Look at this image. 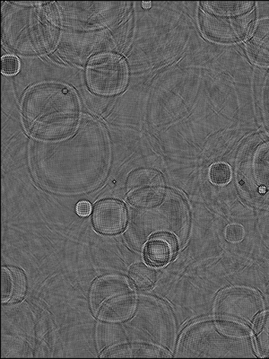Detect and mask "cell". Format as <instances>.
I'll return each instance as SVG.
<instances>
[{"instance_id": "30bf717a", "label": "cell", "mask_w": 269, "mask_h": 359, "mask_svg": "<svg viewBox=\"0 0 269 359\" xmlns=\"http://www.w3.org/2000/svg\"><path fill=\"white\" fill-rule=\"evenodd\" d=\"M248 48L253 60L269 65V19L261 21L249 37Z\"/></svg>"}, {"instance_id": "6da1fadb", "label": "cell", "mask_w": 269, "mask_h": 359, "mask_svg": "<svg viewBox=\"0 0 269 359\" xmlns=\"http://www.w3.org/2000/svg\"><path fill=\"white\" fill-rule=\"evenodd\" d=\"M25 126L41 140H59L75 127L78 105L65 86L47 84L31 90L22 107Z\"/></svg>"}, {"instance_id": "ba28073f", "label": "cell", "mask_w": 269, "mask_h": 359, "mask_svg": "<svg viewBox=\"0 0 269 359\" xmlns=\"http://www.w3.org/2000/svg\"><path fill=\"white\" fill-rule=\"evenodd\" d=\"M176 252V240L170 235L162 233L153 236L145 247L147 264L161 267L168 264Z\"/></svg>"}, {"instance_id": "7a4b0ae2", "label": "cell", "mask_w": 269, "mask_h": 359, "mask_svg": "<svg viewBox=\"0 0 269 359\" xmlns=\"http://www.w3.org/2000/svg\"><path fill=\"white\" fill-rule=\"evenodd\" d=\"M200 25L208 38L230 43L244 37L251 24V2H203Z\"/></svg>"}, {"instance_id": "3957f363", "label": "cell", "mask_w": 269, "mask_h": 359, "mask_svg": "<svg viewBox=\"0 0 269 359\" xmlns=\"http://www.w3.org/2000/svg\"><path fill=\"white\" fill-rule=\"evenodd\" d=\"M91 302L96 316L108 322H118L132 314L134 297L129 283L118 276H107L95 282Z\"/></svg>"}, {"instance_id": "277c9868", "label": "cell", "mask_w": 269, "mask_h": 359, "mask_svg": "<svg viewBox=\"0 0 269 359\" xmlns=\"http://www.w3.org/2000/svg\"><path fill=\"white\" fill-rule=\"evenodd\" d=\"M86 79L96 94L114 95L123 89L127 82V69L120 57L102 55L90 64Z\"/></svg>"}, {"instance_id": "5b68a950", "label": "cell", "mask_w": 269, "mask_h": 359, "mask_svg": "<svg viewBox=\"0 0 269 359\" xmlns=\"http://www.w3.org/2000/svg\"><path fill=\"white\" fill-rule=\"evenodd\" d=\"M262 309V300L255 292L236 287L224 292L220 297L216 304V313L223 320L251 325Z\"/></svg>"}, {"instance_id": "7c38bea8", "label": "cell", "mask_w": 269, "mask_h": 359, "mask_svg": "<svg viewBox=\"0 0 269 359\" xmlns=\"http://www.w3.org/2000/svg\"><path fill=\"white\" fill-rule=\"evenodd\" d=\"M254 334L259 353L262 357H269V312L257 320Z\"/></svg>"}, {"instance_id": "ac0fdd59", "label": "cell", "mask_w": 269, "mask_h": 359, "mask_svg": "<svg viewBox=\"0 0 269 359\" xmlns=\"http://www.w3.org/2000/svg\"><path fill=\"white\" fill-rule=\"evenodd\" d=\"M91 211V205L88 201L79 202L78 206H76V212L81 217L88 216Z\"/></svg>"}, {"instance_id": "9c48e42d", "label": "cell", "mask_w": 269, "mask_h": 359, "mask_svg": "<svg viewBox=\"0 0 269 359\" xmlns=\"http://www.w3.org/2000/svg\"><path fill=\"white\" fill-rule=\"evenodd\" d=\"M27 292V278L17 268L2 269V301L14 303L21 300Z\"/></svg>"}, {"instance_id": "e0dca14e", "label": "cell", "mask_w": 269, "mask_h": 359, "mask_svg": "<svg viewBox=\"0 0 269 359\" xmlns=\"http://www.w3.org/2000/svg\"><path fill=\"white\" fill-rule=\"evenodd\" d=\"M2 72L5 75H15L19 70V62L17 57L13 56H6L3 57L1 62Z\"/></svg>"}, {"instance_id": "8fae6325", "label": "cell", "mask_w": 269, "mask_h": 359, "mask_svg": "<svg viewBox=\"0 0 269 359\" xmlns=\"http://www.w3.org/2000/svg\"><path fill=\"white\" fill-rule=\"evenodd\" d=\"M105 358H162L166 357L159 348L146 345H123L108 351Z\"/></svg>"}, {"instance_id": "4fadbf2b", "label": "cell", "mask_w": 269, "mask_h": 359, "mask_svg": "<svg viewBox=\"0 0 269 359\" xmlns=\"http://www.w3.org/2000/svg\"><path fill=\"white\" fill-rule=\"evenodd\" d=\"M130 280L137 290H149L155 283V272L151 269L146 267V266L136 265L131 269Z\"/></svg>"}, {"instance_id": "5bb4252c", "label": "cell", "mask_w": 269, "mask_h": 359, "mask_svg": "<svg viewBox=\"0 0 269 359\" xmlns=\"http://www.w3.org/2000/svg\"><path fill=\"white\" fill-rule=\"evenodd\" d=\"M254 171L258 182L264 187L269 188V146L259 152L254 163Z\"/></svg>"}, {"instance_id": "52a82bcc", "label": "cell", "mask_w": 269, "mask_h": 359, "mask_svg": "<svg viewBox=\"0 0 269 359\" xmlns=\"http://www.w3.org/2000/svg\"><path fill=\"white\" fill-rule=\"evenodd\" d=\"M127 211L120 201L106 200L96 205L92 214L95 229L104 235H115L126 226Z\"/></svg>"}, {"instance_id": "8992f818", "label": "cell", "mask_w": 269, "mask_h": 359, "mask_svg": "<svg viewBox=\"0 0 269 359\" xmlns=\"http://www.w3.org/2000/svg\"><path fill=\"white\" fill-rule=\"evenodd\" d=\"M127 191L130 201L134 206H153L163 196L161 176L150 170L134 172L127 181Z\"/></svg>"}, {"instance_id": "9a60e30c", "label": "cell", "mask_w": 269, "mask_h": 359, "mask_svg": "<svg viewBox=\"0 0 269 359\" xmlns=\"http://www.w3.org/2000/svg\"><path fill=\"white\" fill-rule=\"evenodd\" d=\"M210 180L216 185H224L228 184L230 177H232V172L229 165L226 163H216L210 169Z\"/></svg>"}, {"instance_id": "2e32d148", "label": "cell", "mask_w": 269, "mask_h": 359, "mask_svg": "<svg viewBox=\"0 0 269 359\" xmlns=\"http://www.w3.org/2000/svg\"><path fill=\"white\" fill-rule=\"evenodd\" d=\"M244 236V230L240 224H233L226 227V237L230 243L241 242Z\"/></svg>"}, {"instance_id": "d6986e66", "label": "cell", "mask_w": 269, "mask_h": 359, "mask_svg": "<svg viewBox=\"0 0 269 359\" xmlns=\"http://www.w3.org/2000/svg\"><path fill=\"white\" fill-rule=\"evenodd\" d=\"M143 6H144V8H149L150 6H151V3L144 2Z\"/></svg>"}]
</instances>
